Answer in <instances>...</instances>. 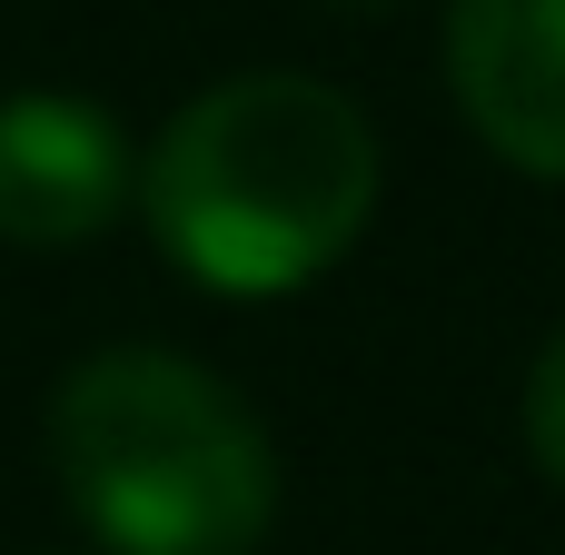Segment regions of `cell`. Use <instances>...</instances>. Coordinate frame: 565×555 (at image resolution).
I'll return each mask as SVG.
<instances>
[{
  "instance_id": "6da1fadb",
  "label": "cell",
  "mask_w": 565,
  "mask_h": 555,
  "mask_svg": "<svg viewBox=\"0 0 565 555\" xmlns=\"http://www.w3.org/2000/svg\"><path fill=\"white\" fill-rule=\"evenodd\" d=\"M387 159L348 89L308 70H238L199 89L139 159V209L169 268L218 298H288L328 278L377 218Z\"/></svg>"
},
{
  "instance_id": "7a4b0ae2",
  "label": "cell",
  "mask_w": 565,
  "mask_h": 555,
  "mask_svg": "<svg viewBox=\"0 0 565 555\" xmlns=\"http://www.w3.org/2000/svg\"><path fill=\"white\" fill-rule=\"evenodd\" d=\"M50 477L109 555H258L278 447L248 397L179 348H99L50 387Z\"/></svg>"
},
{
  "instance_id": "3957f363",
  "label": "cell",
  "mask_w": 565,
  "mask_h": 555,
  "mask_svg": "<svg viewBox=\"0 0 565 555\" xmlns=\"http://www.w3.org/2000/svg\"><path fill=\"white\" fill-rule=\"evenodd\" d=\"M139 199V149L99 99L10 89L0 99V238L10 248H89Z\"/></svg>"
},
{
  "instance_id": "277c9868",
  "label": "cell",
  "mask_w": 565,
  "mask_h": 555,
  "mask_svg": "<svg viewBox=\"0 0 565 555\" xmlns=\"http://www.w3.org/2000/svg\"><path fill=\"white\" fill-rule=\"evenodd\" d=\"M447 89L516 179L565 189V0H447Z\"/></svg>"
},
{
  "instance_id": "5b68a950",
  "label": "cell",
  "mask_w": 565,
  "mask_h": 555,
  "mask_svg": "<svg viewBox=\"0 0 565 555\" xmlns=\"http://www.w3.org/2000/svg\"><path fill=\"white\" fill-rule=\"evenodd\" d=\"M516 417H526V457L546 467V487H565V328L536 348V367H526V397H516Z\"/></svg>"
},
{
  "instance_id": "8992f818",
  "label": "cell",
  "mask_w": 565,
  "mask_h": 555,
  "mask_svg": "<svg viewBox=\"0 0 565 555\" xmlns=\"http://www.w3.org/2000/svg\"><path fill=\"white\" fill-rule=\"evenodd\" d=\"M328 10H348V20H377V10H397V0H328Z\"/></svg>"
}]
</instances>
